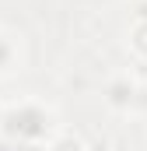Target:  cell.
Returning <instances> with one entry per match:
<instances>
[{"label":"cell","instance_id":"cell-1","mask_svg":"<svg viewBox=\"0 0 147 151\" xmlns=\"http://www.w3.org/2000/svg\"><path fill=\"white\" fill-rule=\"evenodd\" d=\"M0 127L11 141H32V137H46L53 130V116L39 106H21L14 113L0 116Z\"/></svg>","mask_w":147,"mask_h":151},{"label":"cell","instance_id":"cell-5","mask_svg":"<svg viewBox=\"0 0 147 151\" xmlns=\"http://www.w3.org/2000/svg\"><path fill=\"white\" fill-rule=\"evenodd\" d=\"M11 63H14V42L7 35H0V74H4Z\"/></svg>","mask_w":147,"mask_h":151},{"label":"cell","instance_id":"cell-3","mask_svg":"<svg viewBox=\"0 0 147 151\" xmlns=\"http://www.w3.org/2000/svg\"><path fill=\"white\" fill-rule=\"evenodd\" d=\"M49 151H88V144L81 137H74V134H60V137H53Z\"/></svg>","mask_w":147,"mask_h":151},{"label":"cell","instance_id":"cell-4","mask_svg":"<svg viewBox=\"0 0 147 151\" xmlns=\"http://www.w3.org/2000/svg\"><path fill=\"white\" fill-rule=\"evenodd\" d=\"M130 42H133V49H137L140 56H147V21H137V25H133Z\"/></svg>","mask_w":147,"mask_h":151},{"label":"cell","instance_id":"cell-6","mask_svg":"<svg viewBox=\"0 0 147 151\" xmlns=\"http://www.w3.org/2000/svg\"><path fill=\"white\" fill-rule=\"evenodd\" d=\"M0 116H4V109H0Z\"/></svg>","mask_w":147,"mask_h":151},{"label":"cell","instance_id":"cell-2","mask_svg":"<svg viewBox=\"0 0 147 151\" xmlns=\"http://www.w3.org/2000/svg\"><path fill=\"white\" fill-rule=\"evenodd\" d=\"M137 88H140V84H133V81H126V77L116 81V84L109 88V106H116V109H130V106L137 102Z\"/></svg>","mask_w":147,"mask_h":151}]
</instances>
